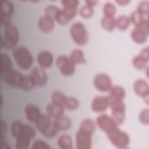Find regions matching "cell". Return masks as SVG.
Here are the masks:
<instances>
[{
	"mask_svg": "<svg viewBox=\"0 0 149 149\" xmlns=\"http://www.w3.org/2000/svg\"><path fill=\"white\" fill-rule=\"evenodd\" d=\"M12 56L16 65L23 70L29 69L33 64L32 55L25 47H14L12 50Z\"/></svg>",
	"mask_w": 149,
	"mask_h": 149,
	"instance_id": "obj_1",
	"label": "cell"
},
{
	"mask_svg": "<svg viewBox=\"0 0 149 149\" xmlns=\"http://www.w3.org/2000/svg\"><path fill=\"white\" fill-rule=\"evenodd\" d=\"M1 39V47L5 49H13L19 40V31L16 27L12 24L3 27Z\"/></svg>",
	"mask_w": 149,
	"mask_h": 149,
	"instance_id": "obj_2",
	"label": "cell"
},
{
	"mask_svg": "<svg viewBox=\"0 0 149 149\" xmlns=\"http://www.w3.org/2000/svg\"><path fill=\"white\" fill-rule=\"evenodd\" d=\"M110 142L116 148H126L129 144L130 137L128 134L120 130L118 126L105 133Z\"/></svg>",
	"mask_w": 149,
	"mask_h": 149,
	"instance_id": "obj_3",
	"label": "cell"
},
{
	"mask_svg": "<svg viewBox=\"0 0 149 149\" xmlns=\"http://www.w3.org/2000/svg\"><path fill=\"white\" fill-rule=\"evenodd\" d=\"M69 33L73 41L77 45H83L88 40V34L85 26L80 22L73 23L69 29Z\"/></svg>",
	"mask_w": 149,
	"mask_h": 149,
	"instance_id": "obj_4",
	"label": "cell"
},
{
	"mask_svg": "<svg viewBox=\"0 0 149 149\" xmlns=\"http://www.w3.org/2000/svg\"><path fill=\"white\" fill-rule=\"evenodd\" d=\"M149 22L145 21L135 26L131 32L132 40L137 44H143L148 39L149 34Z\"/></svg>",
	"mask_w": 149,
	"mask_h": 149,
	"instance_id": "obj_5",
	"label": "cell"
},
{
	"mask_svg": "<svg viewBox=\"0 0 149 149\" xmlns=\"http://www.w3.org/2000/svg\"><path fill=\"white\" fill-rule=\"evenodd\" d=\"M55 63L58 70L63 76H69L74 72L75 65L67 56L59 55L56 58Z\"/></svg>",
	"mask_w": 149,
	"mask_h": 149,
	"instance_id": "obj_6",
	"label": "cell"
},
{
	"mask_svg": "<svg viewBox=\"0 0 149 149\" xmlns=\"http://www.w3.org/2000/svg\"><path fill=\"white\" fill-rule=\"evenodd\" d=\"M23 74L13 68L1 73V78L8 85L13 87H19Z\"/></svg>",
	"mask_w": 149,
	"mask_h": 149,
	"instance_id": "obj_7",
	"label": "cell"
},
{
	"mask_svg": "<svg viewBox=\"0 0 149 149\" xmlns=\"http://www.w3.org/2000/svg\"><path fill=\"white\" fill-rule=\"evenodd\" d=\"M94 87L100 91H109L112 86V81L109 76L104 73L97 74L93 79Z\"/></svg>",
	"mask_w": 149,
	"mask_h": 149,
	"instance_id": "obj_8",
	"label": "cell"
},
{
	"mask_svg": "<svg viewBox=\"0 0 149 149\" xmlns=\"http://www.w3.org/2000/svg\"><path fill=\"white\" fill-rule=\"evenodd\" d=\"M77 149H90L92 144V134L79 129L75 136Z\"/></svg>",
	"mask_w": 149,
	"mask_h": 149,
	"instance_id": "obj_9",
	"label": "cell"
},
{
	"mask_svg": "<svg viewBox=\"0 0 149 149\" xmlns=\"http://www.w3.org/2000/svg\"><path fill=\"white\" fill-rule=\"evenodd\" d=\"M96 124L105 133L119 125L111 116L107 114H101L96 118Z\"/></svg>",
	"mask_w": 149,
	"mask_h": 149,
	"instance_id": "obj_10",
	"label": "cell"
},
{
	"mask_svg": "<svg viewBox=\"0 0 149 149\" xmlns=\"http://www.w3.org/2000/svg\"><path fill=\"white\" fill-rule=\"evenodd\" d=\"M133 90L138 96L143 98L146 103L148 102L149 86L148 82L143 79H137L133 84Z\"/></svg>",
	"mask_w": 149,
	"mask_h": 149,
	"instance_id": "obj_11",
	"label": "cell"
},
{
	"mask_svg": "<svg viewBox=\"0 0 149 149\" xmlns=\"http://www.w3.org/2000/svg\"><path fill=\"white\" fill-rule=\"evenodd\" d=\"M77 9H59L55 18L56 21L58 24L65 25L68 24L76 15Z\"/></svg>",
	"mask_w": 149,
	"mask_h": 149,
	"instance_id": "obj_12",
	"label": "cell"
},
{
	"mask_svg": "<svg viewBox=\"0 0 149 149\" xmlns=\"http://www.w3.org/2000/svg\"><path fill=\"white\" fill-rule=\"evenodd\" d=\"M29 75L33 79L36 86H42L47 81V74L41 67H34L30 71Z\"/></svg>",
	"mask_w": 149,
	"mask_h": 149,
	"instance_id": "obj_13",
	"label": "cell"
},
{
	"mask_svg": "<svg viewBox=\"0 0 149 149\" xmlns=\"http://www.w3.org/2000/svg\"><path fill=\"white\" fill-rule=\"evenodd\" d=\"M109 107V99L108 96L97 95L92 100L91 108L95 112L105 111Z\"/></svg>",
	"mask_w": 149,
	"mask_h": 149,
	"instance_id": "obj_14",
	"label": "cell"
},
{
	"mask_svg": "<svg viewBox=\"0 0 149 149\" xmlns=\"http://www.w3.org/2000/svg\"><path fill=\"white\" fill-rule=\"evenodd\" d=\"M37 61L40 67L42 68H49L53 62L52 54L47 50L41 51L37 55Z\"/></svg>",
	"mask_w": 149,
	"mask_h": 149,
	"instance_id": "obj_15",
	"label": "cell"
},
{
	"mask_svg": "<svg viewBox=\"0 0 149 149\" xmlns=\"http://www.w3.org/2000/svg\"><path fill=\"white\" fill-rule=\"evenodd\" d=\"M37 27L41 32L49 33L54 27V20L44 15L38 19L37 21Z\"/></svg>",
	"mask_w": 149,
	"mask_h": 149,
	"instance_id": "obj_16",
	"label": "cell"
},
{
	"mask_svg": "<svg viewBox=\"0 0 149 149\" xmlns=\"http://www.w3.org/2000/svg\"><path fill=\"white\" fill-rule=\"evenodd\" d=\"M24 112L27 120L33 123L35 122L41 113L39 108L37 105L32 104L26 105L24 107Z\"/></svg>",
	"mask_w": 149,
	"mask_h": 149,
	"instance_id": "obj_17",
	"label": "cell"
},
{
	"mask_svg": "<svg viewBox=\"0 0 149 149\" xmlns=\"http://www.w3.org/2000/svg\"><path fill=\"white\" fill-rule=\"evenodd\" d=\"M53 123L56 129L59 130H66L71 126L70 119L63 114L53 119Z\"/></svg>",
	"mask_w": 149,
	"mask_h": 149,
	"instance_id": "obj_18",
	"label": "cell"
},
{
	"mask_svg": "<svg viewBox=\"0 0 149 149\" xmlns=\"http://www.w3.org/2000/svg\"><path fill=\"white\" fill-rule=\"evenodd\" d=\"M64 108L53 102L49 103L46 107V112L48 115L52 119H54L63 113Z\"/></svg>",
	"mask_w": 149,
	"mask_h": 149,
	"instance_id": "obj_19",
	"label": "cell"
},
{
	"mask_svg": "<svg viewBox=\"0 0 149 149\" xmlns=\"http://www.w3.org/2000/svg\"><path fill=\"white\" fill-rule=\"evenodd\" d=\"M51 122V118L48 115L47 113H41L34 123L37 129L41 132Z\"/></svg>",
	"mask_w": 149,
	"mask_h": 149,
	"instance_id": "obj_20",
	"label": "cell"
},
{
	"mask_svg": "<svg viewBox=\"0 0 149 149\" xmlns=\"http://www.w3.org/2000/svg\"><path fill=\"white\" fill-rule=\"evenodd\" d=\"M109 93L108 96L113 99L123 100L126 95V91L124 88L118 85L112 86L109 90Z\"/></svg>",
	"mask_w": 149,
	"mask_h": 149,
	"instance_id": "obj_21",
	"label": "cell"
},
{
	"mask_svg": "<svg viewBox=\"0 0 149 149\" xmlns=\"http://www.w3.org/2000/svg\"><path fill=\"white\" fill-rule=\"evenodd\" d=\"M69 58L75 65L84 63L86 61L83 52L79 48H76L72 51L69 55Z\"/></svg>",
	"mask_w": 149,
	"mask_h": 149,
	"instance_id": "obj_22",
	"label": "cell"
},
{
	"mask_svg": "<svg viewBox=\"0 0 149 149\" xmlns=\"http://www.w3.org/2000/svg\"><path fill=\"white\" fill-rule=\"evenodd\" d=\"M131 24L129 16L126 15H120L115 19V27L120 30H127Z\"/></svg>",
	"mask_w": 149,
	"mask_h": 149,
	"instance_id": "obj_23",
	"label": "cell"
},
{
	"mask_svg": "<svg viewBox=\"0 0 149 149\" xmlns=\"http://www.w3.org/2000/svg\"><path fill=\"white\" fill-rule=\"evenodd\" d=\"M58 147L62 149H70L73 148V142L71 137L66 134L61 135L57 140Z\"/></svg>",
	"mask_w": 149,
	"mask_h": 149,
	"instance_id": "obj_24",
	"label": "cell"
},
{
	"mask_svg": "<svg viewBox=\"0 0 149 149\" xmlns=\"http://www.w3.org/2000/svg\"><path fill=\"white\" fill-rule=\"evenodd\" d=\"M95 129V123L90 118H85L80 123L79 129L89 133L91 134L94 133Z\"/></svg>",
	"mask_w": 149,
	"mask_h": 149,
	"instance_id": "obj_25",
	"label": "cell"
},
{
	"mask_svg": "<svg viewBox=\"0 0 149 149\" xmlns=\"http://www.w3.org/2000/svg\"><path fill=\"white\" fill-rule=\"evenodd\" d=\"M129 18L131 23L133 24L135 26L140 24L143 22L148 21V15H144L137 10L133 11L131 13Z\"/></svg>",
	"mask_w": 149,
	"mask_h": 149,
	"instance_id": "obj_26",
	"label": "cell"
},
{
	"mask_svg": "<svg viewBox=\"0 0 149 149\" xmlns=\"http://www.w3.org/2000/svg\"><path fill=\"white\" fill-rule=\"evenodd\" d=\"M23 128V123L17 120H13L10 125V132L12 136L16 138L22 135Z\"/></svg>",
	"mask_w": 149,
	"mask_h": 149,
	"instance_id": "obj_27",
	"label": "cell"
},
{
	"mask_svg": "<svg viewBox=\"0 0 149 149\" xmlns=\"http://www.w3.org/2000/svg\"><path fill=\"white\" fill-rule=\"evenodd\" d=\"M149 60L146 59L140 54L134 56L132 60V63L134 68L139 70H144L148 67Z\"/></svg>",
	"mask_w": 149,
	"mask_h": 149,
	"instance_id": "obj_28",
	"label": "cell"
},
{
	"mask_svg": "<svg viewBox=\"0 0 149 149\" xmlns=\"http://www.w3.org/2000/svg\"><path fill=\"white\" fill-rule=\"evenodd\" d=\"M100 23L103 29L107 31H111L115 28V18L114 17L104 16L101 18Z\"/></svg>",
	"mask_w": 149,
	"mask_h": 149,
	"instance_id": "obj_29",
	"label": "cell"
},
{
	"mask_svg": "<svg viewBox=\"0 0 149 149\" xmlns=\"http://www.w3.org/2000/svg\"><path fill=\"white\" fill-rule=\"evenodd\" d=\"M66 97H67L62 92L59 90H55L51 94L52 102L61 105L63 107L64 106Z\"/></svg>",
	"mask_w": 149,
	"mask_h": 149,
	"instance_id": "obj_30",
	"label": "cell"
},
{
	"mask_svg": "<svg viewBox=\"0 0 149 149\" xmlns=\"http://www.w3.org/2000/svg\"><path fill=\"white\" fill-rule=\"evenodd\" d=\"M35 86L36 84L30 76L23 74L19 88L24 91H29L32 90Z\"/></svg>",
	"mask_w": 149,
	"mask_h": 149,
	"instance_id": "obj_31",
	"label": "cell"
},
{
	"mask_svg": "<svg viewBox=\"0 0 149 149\" xmlns=\"http://www.w3.org/2000/svg\"><path fill=\"white\" fill-rule=\"evenodd\" d=\"M1 73H5L10 69L12 67V62L9 56L3 52L1 53Z\"/></svg>",
	"mask_w": 149,
	"mask_h": 149,
	"instance_id": "obj_32",
	"label": "cell"
},
{
	"mask_svg": "<svg viewBox=\"0 0 149 149\" xmlns=\"http://www.w3.org/2000/svg\"><path fill=\"white\" fill-rule=\"evenodd\" d=\"M59 130L56 129L52 121V122L40 133L44 137L48 139H52L57 134Z\"/></svg>",
	"mask_w": 149,
	"mask_h": 149,
	"instance_id": "obj_33",
	"label": "cell"
},
{
	"mask_svg": "<svg viewBox=\"0 0 149 149\" xmlns=\"http://www.w3.org/2000/svg\"><path fill=\"white\" fill-rule=\"evenodd\" d=\"M16 139L15 147L17 149H26L29 147L30 139L24 136H20Z\"/></svg>",
	"mask_w": 149,
	"mask_h": 149,
	"instance_id": "obj_34",
	"label": "cell"
},
{
	"mask_svg": "<svg viewBox=\"0 0 149 149\" xmlns=\"http://www.w3.org/2000/svg\"><path fill=\"white\" fill-rule=\"evenodd\" d=\"M79 106V101L74 97L70 96V97H67L65 102L64 104V108L70 110V111H73L76 109Z\"/></svg>",
	"mask_w": 149,
	"mask_h": 149,
	"instance_id": "obj_35",
	"label": "cell"
},
{
	"mask_svg": "<svg viewBox=\"0 0 149 149\" xmlns=\"http://www.w3.org/2000/svg\"><path fill=\"white\" fill-rule=\"evenodd\" d=\"M116 12V8L115 5L110 2H107L103 6L104 16L114 17Z\"/></svg>",
	"mask_w": 149,
	"mask_h": 149,
	"instance_id": "obj_36",
	"label": "cell"
},
{
	"mask_svg": "<svg viewBox=\"0 0 149 149\" xmlns=\"http://www.w3.org/2000/svg\"><path fill=\"white\" fill-rule=\"evenodd\" d=\"M13 12L12 3L7 0L1 1V14L11 16Z\"/></svg>",
	"mask_w": 149,
	"mask_h": 149,
	"instance_id": "obj_37",
	"label": "cell"
},
{
	"mask_svg": "<svg viewBox=\"0 0 149 149\" xmlns=\"http://www.w3.org/2000/svg\"><path fill=\"white\" fill-rule=\"evenodd\" d=\"M112 118L118 125H121L125 119V111H111Z\"/></svg>",
	"mask_w": 149,
	"mask_h": 149,
	"instance_id": "obj_38",
	"label": "cell"
},
{
	"mask_svg": "<svg viewBox=\"0 0 149 149\" xmlns=\"http://www.w3.org/2000/svg\"><path fill=\"white\" fill-rule=\"evenodd\" d=\"M60 8L54 5H48L44 9V15L51 18L55 21V18Z\"/></svg>",
	"mask_w": 149,
	"mask_h": 149,
	"instance_id": "obj_39",
	"label": "cell"
},
{
	"mask_svg": "<svg viewBox=\"0 0 149 149\" xmlns=\"http://www.w3.org/2000/svg\"><path fill=\"white\" fill-rule=\"evenodd\" d=\"M94 13V9L93 7L87 5H83L79 10V14L80 15L84 18V19H88L93 16Z\"/></svg>",
	"mask_w": 149,
	"mask_h": 149,
	"instance_id": "obj_40",
	"label": "cell"
},
{
	"mask_svg": "<svg viewBox=\"0 0 149 149\" xmlns=\"http://www.w3.org/2000/svg\"><path fill=\"white\" fill-rule=\"evenodd\" d=\"M22 135L24 136L31 140L35 136L36 131L31 126L27 123H23V128Z\"/></svg>",
	"mask_w": 149,
	"mask_h": 149,
	"instance_id": "obj_41",
	"label": "cell"
},
{
	"mask_svg": "<svg viewBox=\"0 0 149 149\" xmlns=\"http://www.w3.org/2000/svg\"><path fill=\"white\" fill-rule=\"evenodd\" d=\"M144 15H148L149 13V2L148 1H141L137 5L136 9Z\"/></svg>",
	"mask_w": 149,
	"mask_h": 149,
	"instance_id": "obj_42",
	"label": "cell"
},
{
	"mask_svg": "<svg viewBox=\"0 0 149 149\" xmlns=\"http://www.w3.org/2000/svg\"><path fill=\"white\" fill-rule=\"evenodd\" d=\"M31 148L33 149H48L50 148V146L47 142L41 139H37L33 142Z\"/></svg>",
	"mask_w": 149,
	"mask_h": 149,
	"instance_id": "obj_43",
	"label": "cell"
},
{
	"mask_svg": "<svg viewBox=\"0 0 149 149\" xmlns=\"http://www.w3.org/2000/svg\"><path fill=\"white\" fill-rule=\"evenodd\" d=\"M139 120L144 125H148L149 123V109L148 108L143 109L139 113Z\"/></svg>",
	"mask_w": 149,
	"mask_h": 149,
	"instance_id": "obj_44",
	"label": "cell"
},
{
	"mask_svg": "<svg viewBox=\"0 0 149 149\" xmlns=\"http://www.w3.org/2000/svg\"><path fill=\"white\" fill-rule=\"evenodd\" d=\"M61 2L63 8L67 9H77L79 3L77 0H62Z\"/></svg>",
	"mask_w": 149,
	"mask_h": 149,
	"instance_id": "obj_45",
	"label": "cell"
},
{
	"mask_svg": "<svg viewBox=\"0 0 149 149\" xmlns=\"http://www.w3.org/2000/svg\"><path fill=\"white\" fill-rule=\"evenodd\" d=\"M11 24L10 23V16L1 14V26L2 27L6 26Z\"/></svg>",
	"mask_w": 149,
	"mask_h": 149,
	"instance_id": "obj_46",
	"label": "cell"
},
{
	"mask_svg": "<svg viewBox=\"0 0 149 149\" xmlns=\"http://www.w3.org/2000/svg\"><path fill=\"white\" fill-rule=\"evenodd\" d=\"M140 55L141 56H142L143 57H144V58H146V59L149 60V49H148V47H147L146 48H144L141 51V52H140Z\"/></svg>",
	"mask_w": 149,
	"mask_h": 149,
	"instance_id": "obj_47",
	"label": "cell"
},
{
	"mask_svg": "<svg viewBox=\"0 0 149 149\" xmlns=\"http://www.w3.org/2000/svg\"><path fill=\"white\" fill-rule=\"evenodd\" d=\"M97 2H98V1H95V0H87L85 1L86 5H88L91 7H93L94 5H95Z\"/></svg>",
	"mask_w": 149,
	"mask_h": 149,
	"instance_id": "obj_48",
	"label": "cell"
},
{
	"mask_svg": "<svg viewBox=\"0 0 149 149\" xmlns=\"http://www.w3.org/2000/svg\"><path fill=\"white\" fill-rule=\"evenodd\" d=\"M116 3L119 4V5H126L130 2V1L128 0H116L115 1Z\"/></svg>",
	"mask_w": 149,
	"mask_h": 149,
	"instance_id": "obj_49",
	"label": "cell"
},
{
	"mask_svg": "<svg viewBox=\"0 0 149 149\" xmlns=\"http://www.w3.org/2000/svg\"><path fill=\"white\" fill-rule=\"evenodd\" d=\"M1 148H5V149H8V148H9V146L8 145L7 143L6 142L5 140H4L3 139L2 137V139H1Z\"/></svg>",
	"mask_w": 149,
	"mask_h": 149,
	"instance_id": "obj_50",
	"label": "cell"
}]
</instances>
